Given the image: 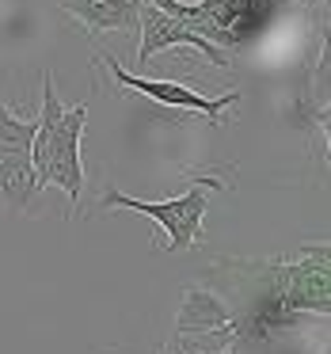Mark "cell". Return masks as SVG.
<instances>
[{
	"instance_id": "obj_1",
	"label": "cell",
	"mask_w": 331,
	"mask_h": 354,
	"mask_svg": "<svg viewBox=\"0 0 331 354\" xmlns=\"http://www.w3.org/2000/svg\"><path fill=\"white\" fill-rule=\"evenodd\" d=\"M209 206V187L194 183L191 191H183L179 198H164V202H145V198H130L118 187H107L100 198V209H133L145 214L156 229L168 232V252H191L194 244H202V217Z\"/></svg>"
},
{
	"instance_id": "obj_2",
	"label": "cell",
	"mask_w": 331,
	"mask_h": 354,
	"mask_svg": "<svg viewBox=\"0 0 331 354\" xmlns=\"http://www.w3.org/2000/svg\"><path fill=\"white\" fill-rule=\"evenodd\" d=\"M138 69H145L153 54H168V50H198L214 69H229L232 57L221 46H214L209 39L194 35L187 24H179L176 16H164L160 8H153L149 0H138Z\"/></svg>"
},
{
	"instance_id": "obj_6",
	"label": "cell",
	"mask_w": 331,
	"mask_h": 354,
	"mask_svg": "<svg viewBox=\"0 0 331 354\" xmlns=\"http://www.w3.org/2000/svg\"><path fill=\"white\" fill-rule=\"evenodd\" d=\"M62 8L80 19L92 39L107 31H138V0H62Z\"/></svg>"
},
{
	"instance_id": "obj_9",
	"label": "cell",
	"mask_w": 331,
	"mask_h": 354,
	"mask_svg": "<svg viewBox=\"0 0 331 354\" xmlns=\"http://www.w3.org/2000/svg\"><path fill=\"white\" fill-rule=\"evenodd\" d=\"M153 8H160L164 16H176L179 24H191L194 19V4H183V0H149Z\"/></svg>"
},
{
	"instance_id": "obj_5",
	"label": "cell",
	"mask_w": 331,
	"mask_h": 354,
	"mask_svg": "<svg viewBox=\"0 0 331 354\" xmlns=\"http://www.w3.org/2000/svg\"><path fill=\"white\" fill-rule=\"evenodd\" d=\"M236 320V313L229 308V301L217 297L206 286H183V301H179V316H176V335H202V331H217L229 328Z\"/></svg>"
},
{
	"instance_id": "obj_10",
	"label": "cell",
	"mask_w": 331,
	"mask_h": 354,
	"mask_svg": "<svg viewBox=\"0 0 331 354\" xmlns=\"http://www.w3.org/2000/svg\"><path fill=\"white\" fill-rule=\"evenodd\" d=\"M297 4H308V8H312V4H316V0H297Z\"/></svg>"
},
{
	"instance_id": "obj_8",
	"label": "cell",
	"mask_w": 331,
	"mask_h": 354,
	"mask_svg": "<svg viewBox=\"0 0 331 354\" xmlns=\"http://www.w3.org/2000/svg\"><path fill=\"white\" fill-rule=\"evenodd\" d=\"M35 130H39V118L23 122V118H16V115L8 111V103L0 100V145H8V149H23V153H31Z\"/></svg>"
},
{
	"instance_id": "obj_4",
	"label": "cell",
	"mask_w": 331,
	"mask_h": 354,
	"mask_svg": "<svg viewBox=\"0 0 331 354\" xmlns=\"http://www.w3.org/2000/svg\"><path fill=\"white\" fill-rule=\"evenodd\" d=\"M103 65L111 69L115 84L133 88V92L149 95V100L164 103V107H176V111H198V115H206L214 126L221 122V115H225V111H229L232 103L240 100V92H225V95H198L194 88L179 84V80H153V77H141V73L122 69V65H118L111 54H103Z\"/></svg>"
},
{
	"instance_id": "obj_3",
	"label": "cell",
	"mask_w": 331,
	"mask_h": 354,
	"mask_svg": "<svg viewBox=\"0 0 331 354\" xmlns=\"http://www.w3.org/2000/svg\"><path fill=\"white\" fill-rule=\"evenodd\" d=\"M84 126H88V103L77 107H62L54 115L50 126V171H46V187H62L69 194V202L77 206L80 191H84V160H80V141H84Z\"/></svg>"
},
{
	"instance_id": "obj_7",
	"label": "cell",
	"mask_w": 331,
	"mask_h": 354,
	"mask_svg": "<svg viewBox=\"0 0 331 354\" xmlns=\"http://www.w3.org/2000/svg\"><path fill=\"white\" fill-rule=\"evenodd\" d=\"M39 194V179L31 168V153L0 145V206L8 214H27Z\"/></svg>"
}]
</instances>
